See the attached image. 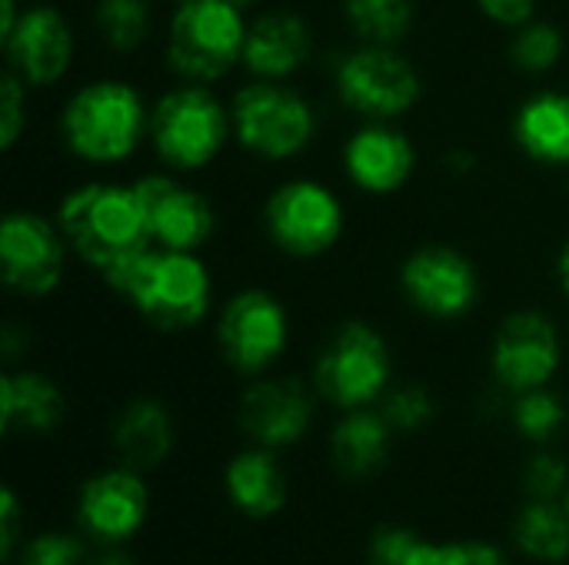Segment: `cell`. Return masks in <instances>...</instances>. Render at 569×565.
<instances>
[{
  "instance_id": "13",
  "label": "cell",
  "mask_w": 569,
  "mask_h": 565,
  "mask_svg": "<svg viewBox=\"0 0 569 565\" xmlns=\"http://www.w3.org/2000/svg\"><path fill=\"white\" fill-rule=\"evenodd\" d=\"M563 370V333L547 310L523 306L500 320L490 340V380L503 396L553 386Z\"/></svg>"
},
{
  "instance_id": "26",
  "label": "cell",
  "mask_w": 569,
  "mask_h": 565,
  "mask_svg": "<svg viewBox=\"0 0 569 565\" xmlns=\"http://www.w3.org/2000/svg\"><path fill=\"white\" fill-rule=\"evenodd\" d=\"M90 27L103 50L117 57L140 53L157 30L153 0H93Z\"/></svg>"
},
{
  "instance_id": "34",
  "label": "cell",
  "mask_w": 569,
  "mask_h": 565,
  "mask_svg": "<svg viewBox=\"0 0 569 565\" xmlns=\"http://www.w3.org/2000/svg\"><path fill=\"white\" fill-rule=\"evenodd\" d=\"M30 87L3 70L0 73V150L3 153H13V147L23 140L27 133V123H30Z\"/></svg>"
},
{
  "instance_id": "22",
  "label": "cell",
  "mask_w": 569,
  "mask_h": 565,
  "mask_svg": "<svg viewBox=\"0 0 569 565\" xmlns=\"http://www.w3.org/2000/svg\"><path fill=\"white\" fill-rule=\"evenodd\" d=\"M393 426L380 413V406L347 410L337 416L327 436V460L330 470L343 483H367L380 476L393 456Z\"/></svg>"
},
{
  "instance_id": "6",
  "label": "cell",
  "mask_w": 569,
  "mask_h": 565,
  "mask_svg": "<svg viewBox=\"0 0 569 565\" xmlns=\"http://www.w3.org/2000/svg\"><path fill=\"white\" fill-rule=\"evenodd\" d=\"M307 380L313 383L320 403L337 413L380 406L393 386L390 340L370 320H343L323 336Z\"/></svg>"
},
{
  "instance_id": "15",
  "label": "cell",
  "mask_w": 569,
  "mask_h": 565,
  "mask_svg": "<svg viewBox=\"0 0 569 565\" xmlns=\"http://www.w3.org/2000/svg\"><path fill=\"white\" fill-rule=\"evenodd\" d=\"M317 410L320 396L310 380L273 370L267 376L247 380L237 400V426L247 443L283 453L313 433Z\"/></svg>"
},
{
  "instance_id": "11",
  "label": "cell",
  "mask_w": 569,
  "mask_h": 565,
  "mask_svg": "<svg viewBox=\"0 0 569 565\" xmlns=\"http://www.w3.org/2000/svg\"><path fill=\"white\" fill-rule=\"evenodd\" d=\"M407 306L433 323H460L483 300L480 266L453 243H420L397 266Z\"/></svg>"
},
{
  "instance_id": "1",
  "label": "cell",
  "mask_w": 569,
  "mask_h": 565,
  "mask_svg": "<svg viewBox=\"0 0 569 565\" xmlns=\"http://www.w3.org/2000/svg\"><path fill=\"white\" fill-rule=\"evenodd\" d=\"M100 280L150 330L167 336L193 333L217 310V286L203 253L147 246Z\"/></svg>"
},
{
  "instance_id": "7",
  "label": "cell",
  "mask_w": 569,
  "mask_h": 565,
  "mask_svg": "<svg viewBox=\"0 0 569 565\" xmlns=\"http://www.w3.org/2000/svg\"><path fill=\"white\" fill-rule=\"evenodd\" d=\"M250 13L230 0L177 3L163 23V60L177 80L220 83L243 67Z\"/></svg>"
},
{
  "instance_id": "20",
  "label": "cell",
  "mask_w": 569,
  "mask_h": 565,
  "mask_svg": "<svg viewBox=\"0 0 569 565\" xmlns=\"http://www.w3.org/2000/svg\"><path fill=\"white\" fill-rule=\"evenodd\" d=\"M220 486L230 509L250 523L277 519L290 503V476L280 453L253 443H247L223 463Z\"/></svg>"
},
{
  "instance_id": "23",
  "label": "cell",
  "mask_w": 569,
  "mask_h": 565,
  "mask_svg": "<svg viewBox=\"0 0 569 565\" xmlns=\"http://www.w3.org/2000/svg\"><path fill=\"white\" fill-rule=\"evenodd\" d=\"M67 420V396L60 383L33 366H7L0 373V433L3 436H50Z\"/></svg>"
},
{
  "instance_id": "12",
  "label": "cell",
  "mask_w": 569,
  "mask_h": 565,
  "mask_svg": "<svg viewBox=\"0 0 569 565\" xmlns=\"http://www.w3.org/2000/svg\"><path fill=\"white\" fill-rule=\"evenodd\" d=\"M70 246L53 220L30 206L7 210L0 220V280L20 300H47L63 286Z\"/></svg>"
},
{
  "instance_id": "38",
  "label": "cell",
  "mask_w": 569,
  "mask_h": 565,
  "mask_svg": "<svg viewBox=\"0 0 569 565\" xmlns=\"http://www.w3.org/2000/svg\"><path fill=\"white\" fill-rule=\"evenodd\" d=\"M90 565H140L137 556L130 553V546H97V553L90 556Z\"/></svg>"
},
{
  "instance_id": "8",
  "label": "cell",
  "mask_w": 569,
  "mask_h": 565,
  "mask_svg": "<svg viewBox=\"0 0 569 565\" xmlns=\"http://www.w3.org/2000/svg\"><path fill=\"white\" fill-rule=\"evenodd\" d=\"M263 236L287 260H320L347 233V203L327 180L297 173L280 180L260 206Z\"/></svg>"
},
{
  "instance_id": "28",
  "label": "cell",
  "mask_w": 569,
  "mask_h": 565,
  "mask_svg": "<svg viewBox=\"0 0 569 565\" xmlns=\"http://www.w3.org/2000/svg\"><path fill=\"white\" fill-rule=\"evenodd\" d=\"M507 420L523 443L540 450V446H553L563 436L569 423V406L563 393H557L553 386H540V390L510 396Z\"/></svg>"
},
{
  "instance_id": "25",
  "label": "cell",
  "mask_w": 569,
  "mask_h": 565,
  "mask_svg": "<svg viewBox=\"0 0 569 565\" xmlns=\"http://www.w3.org/2000/svg\"><path fill=\"white\" fill-rule=\"evenodd\" d=\"M513 549L540 565L569 563V509L563 500H523L510 526Z\"/></svg>"
},
{
  "instance_id": "37",
  "label": "cell",
  "mask_w": 569,
  "mask_h": 565,
  "mask_svg": "<svg viewBox=\"0 0 569 565\" xmlns=\"http://www.w3.org/2000/svg\"><path fill=\"white\" fill-rule=\"evenodd\" d=\"M477 10L500 30H517L540 17V0H473Z\"/></svg>"
},
{
  "instance_id": "4",
  "label": "cell",
  "mask_w": 569,
  "mask_h": 565,
  "mask_svg": "<svg viewBox=\"0 0 569 565\" xmlns=\"http://www.w3.org/2000/svg\"><path fill=\"white\" fill-rule=\"evenodd\" d=\"M230 140V100L210 83L177 80L150 100L147 147L163 170L197 176L223 157Z\"/></svg>"
},
{
  "instance_id": "32",
  "label": "cell",
  "mask_w": 569,
  "mask_h": 565,
  "mask_svg": "<svg viewBox=\"0 0 569 565\" xmlns=\"http://www.w3.org/2000/svg\"><path fill=\"white\" fill-rule=\"evenodd\" d=\"M410 565H513V559L490 539H423Z\"/></svg>"
},
{
  "instance_id": "41",
  "label": "cell",
  "mask_w": 569,
  "mask_h": 565,
  "mask_svg": "<svg viewBox=\"0 0 569 565\" xmlns=\"http://www.w3.org/2000/svg\"><path fill=\"white\" fill-rule=\"evenodd\" d=\"M230 3H233V7H240L243 13H257L263 0H230Z\"/></svg>"
},
{
  "instance_id": "29",
  "label": "cell",
  "mask_w": 569,
  "mask_h": 565,
  "mask_svg": "<svg viewBox=\"0 0 569 565\" xmlns=\"http://www.w3.org/2000/svg\"><path fill=\"white\" fill-rule=\"evenodd\" d=\"M567 57V33L560 23L547 17H533L530 23L510 30L507 60L523 77H547L553 73Z\"/></svg>"
},
{
  "instance_id": "3",
  "label": "cell",
  "mask_w": 569,
  "mask_h": 565,
  "mask_svg": "<svg viewBox=\"0 0 569 565\" xmlns=\"http://www.w3.org/2000/svg\"><path fill=\"white\" fill-rule=\"evenodd\" d=\"M53 220L73 260H80L97 276L153 246L133 180H83L57 200Z\"/></svg>"
},
{
  "instance_id": "21",
  "label": "cell",
  "mask_w": 569,
  "mask_h": 565,
  "mask_svg": "<svg viewBox=\"0 0 569 565\" xmlns=\"http://www.w3.org/2000/svg\"><path fill=\"white\" fill-rule=\"evenodd\" d=\"M110 450L117 463L137 473L160 470L177 450V420L170 406L157 396L127 400L110 420Z\"/></svg>"
},
{
  "instance_id": "36",
  "label": "cell",
  "mask_w": 569,
  "mask_h": 565,
  "mask_svg": "<svg viewBox=\"0 0 569 565\" xmlns=\"http://www.w3.org/2000/svg\"><path fill=\"white\" fill-rule=\"evenodd\" d=\"M27 536L30 533H27V513L20 506V496L13 486H3L0 490V563H13Z\"/></svg>"
},
{
  "instance_id": "16",
  "label": "cell",
  "mask_w": 569,
  "mask_h": 565,
  "mask_svg": "<svg viewBox=\"0 0 569 565\" xmlns=\"http://www.w3.org/2000/svg\"><path fill=\"white\" fill-rule=\"evenodd\" d=\"M150 509L153 500L147 473L113 463L80 483L73 523L93 546H130L143 533Z\"/></svg>"
},
{
  "instance_id": "5",
  "label": "cell",
  "mask_w": 569,
  "mask_h": 565,
  "mask_svg": "<svg viewBox=\"0 0 569 565\" xmlns=\"http://www.w3.org/2000/svg\"><path fill=\"white\" fill-rule=\"evenodd\" d=\"M233 143L260 163L300 160L320 137L317 103L290 80H247L230 97Z\"/></svg>"
},
{
  "instance_id": "10",
  "label": "cell",
  "mask_w": 569,
  "mask_h": 565,
  "mask_svg": "<svg viewBox=\"0 0 569 565\" xmlns=\"http://www.w3.org/2000/svg\"><path fill=\"white\" fill-rule=\"evenodd\" d=\"M333 93L357 120H403L423 100V73L400 47L353 43L333 60Z\"/></svg>"
},
{
  "instance_id": "24",
  "label": "cell",
  "mask_w": 569,
  "mask_h": 565,
  "mask_svg": "<svg viewBox=\"0 0 569 565\" xmlns=\"http://www.w3.org/2000/svg\"><path fill=\"white\" fill-rule=\"evenodd\" d=\"M513 147L537 167L569 170V93L557 87L533 90L510 117Z\"/></svg>"
},
{
  "instance_id": "43",
  "label": "cell",
  "mask_w": 569,
  "mask_h": 565,
  "mask_svg": "<svg viewBox=\"0 0 569 565\" xmlns=\"http://www.w3.org/2000/svg\"><path fill=\"white\" fill-rule=\"evenodd\" d=\"M563 503H567V509H569V490H567V500H563Z\"/></svg>"
},
{
  "instance_id": "17",
  "label": "cell",
  "mask_w": 569,
  "mask_h": 565,
  "mask_svg": "<svg viewBox=\"0 0 569 565\" xmlns=\"http://www.w3.org/2000/svg\"><path fill=\"white\" fill-rule=\"evenodd\" d=\"M3 60L30 90H53L77 63V30L70 17L50 0H27L20 20L0 37Z\"/></svg>"
},
{
  "instance_id": "35",
  "label": "cell",
  "mask_w": 569,
  "mask_h": 565,
  "mask_svg": "<svg viewBox=\"0 0 569 565\" xmlns=\"http://www.w3.org/2000/svg\"><path fill=\"white\" fill-rule=\"evenodd\" d=\"M420 543L423 536L407 526H380L367 543V565H410Z\"/></svg>"
},
{
  "instance_id": "42",
  "label": "cell",
  "mask_w": 569,
  "mask_h": 565,
  "mask_svg": "<svg viewBox=\"0 0 569 565\" xmlns=\"http://www.w3.org/2000/svg\"><path fill=\"white\" fill-rule=\"evenodd\" d=\"M170 7H177V3H190V0H167Z\"/></svg>"
},
{
  "instance_id": "31",
  "label": "cell",
  "mask_w": 569,
  "mask_h": 565,
  "mask_svg": "<svg viewBox=\"0 0 569 565\" xmlns=\"http://www.w3.org/2000/svg\"><path fill=\"white\" fill-rule=\"evenodd\" d=\"M93 543L77 529V533H30L13 556L10 565H90Z\"/></svg>"
},
{
  "instance_id": "9",
  "label": "cell",
  "mask_w": 569,
  "mask_h": 565,
  "mask_svg": "<svg viewBox=\"0 0 569 565\" xmlns=\"http://www.w3.org/2000/svg\"><path fill=\"white\" fill-rule=\"evenodd\" d=\"M213 340L223 366L233 376H240L243 383L267 376L290 350V310L267 286H240L217 306Z\"/></svg>"
},
{
  "instance_id": "19",
  "label": "cell",
  "mask_w": 569,
  "mask_h": 565,
  "mask_svg": "<svg viewBox=\"0 0 569 565\" xmlns=\"http://www.w3.org/2000/svg\"><path fill=\"white\" fill-rule=\"evenodd\" d=\"M317 53V33L310 20L287 7H267L250 13L243 70L253 80H293Z\"/></svg>"
},
{
  "instance_id": "27",
  "label": "cell",
  "mask_w": 569,
  "mask_h": 565,
  "mask_svg": "<svg viewBox=\"0 0 569 565\" xmlns=\"http://www.w3.org/2000/svg\"><path fill=\"white\" fill-rule=\"evenodd\" d=\"M357 43L400 47L417 23V0H340Z\"/></svg>"
},
{
  "instance_id": "18",
  "label": "cell",
  "mask_w": 569,
  "mask_h": 565,
  "mask_svg": "<svg viewBox=\"0 0 569 565\" xmlns=\"http://www.w3.org/2000/svg\"><path fill=\"white\" fill-rule=\"evenodd\" d=\"M417 143L390 120H360L340 150L347 183L373 200L400 193L417 173Z\"/></svg>"
},
{
  "instance_id": "33",
  "label": "cell",
  "mask_w": 569,
  "mask_h": 565,
  "mask_svg": "<svg viewBox=\"0 0 569 565\" xmlns=\"http://www.w3.org/2000/svg\"><path fill=\"white\" fill-rule=\"evenodd\" d=\"M520 490L523 500H567L569 490V460L560 456L553 446H540L527 456L520 470Z\"/></svg>"
},
{
  "instance_id": "2",
  "label": "cell",
  "mask_w": 569,
  "mask_h": 565,
  "mask_svg": "<svg viewBox=\"0 0 569 565\" xmlns=\"http://www.w3.org/2000/svg\"><path fill=\"white\" fill-rule=\"evenodd\" d=\"M150 130V100L143 90L113 73L77 83L57 113L60 147L90 170L123 167L140 153Z\"/></svg>"
},
{
  "instance_id": "39",
  "label": "cell",
  "mask_w": 569,
  "mask_h": 565,
  "mask_svg": "<svg viewBox=\"0 0 569 565\" xmlns=\"http://www.w3.org/2000/svg\"><path fill=\"white\" fill-rule=\"evenodd\" d=\"M443 163H447V173H453V176H467V173H473L477 170V157L470 153V150H450L447 157H443Z\"/></svg>"
},
{
  "instance_id": "40",
  "label": "cell",
  "mask_w": 569,
  "mask_h": 565,
  "mask_svg": "<svg viewBox=\"0 0 569 565\" xmlns=\"http://www.w3.org/2000/svg\"><path fill=\"white\" fill-rule=\"evenodd\" d=\"M553 273H557V283H560L563 296L569 300V236L563 240L560 253H557V266H553Z\"/></svg>"
},
{
  "instance_id": "14",
  "label": "cell",
  "mask_w": 569,
  "mask_h": 565,
  "mask_svg": "<svg viewBox=\"0 0 569 565\" xmlns=\"http://www.w3.org/2000/svg\"><path fill=\"white\" fill-rule=\"evenodd\" d=\"M133 190L143 206V220L153 246L203 253L217 236V206L190 176L160 167L140 173L133 180Z\"/></svg>"
},
{
  "instance_id": "30",
  "label": "cell",
  "mask_w": 569,
  "mask_h": 565,
  "mask_svg": "<svg viewBox=\"0 0 569 565\" xmlns=\"http://www.w3.org/2000/svg\"><path fill=\"white\" fill-rule=\"evenodd\" d=\"M380 413L397 436H417L437 420V396L423 383H393L380 400Z\"/></svg>"
}]
</instances>
